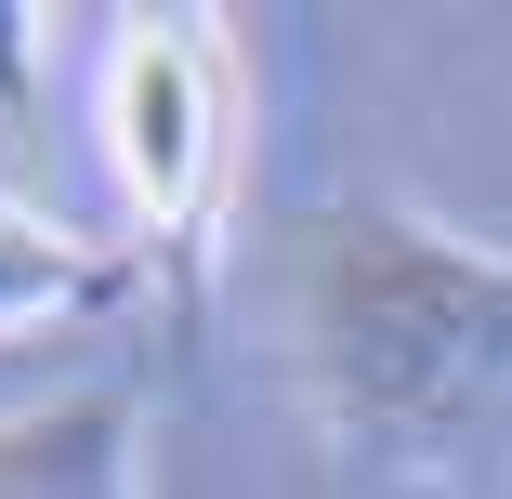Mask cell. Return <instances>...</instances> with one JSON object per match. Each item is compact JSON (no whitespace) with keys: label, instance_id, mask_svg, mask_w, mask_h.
Instances as JSON below:
<instances>
[{"label":"cell","instance_id":"3957f363","mask_svg":"<svg viewBox=\"0 0 512 499\" xmlns=\"http://www.w3.org/2000/svg\"><path fill=\"white\" fill-rule=\"evenodd\" d=\"M0 499H145V394L79 381L0 421Z\"/></svg>","mask_w":512,"mask_h":499},{"label":"cell","instance_id":"6da1fadb","mask_svg":"<svg viewBox=\"0 0 512 499\" xmlns=\"http://www.w3.org/2000/svg\"><path fill=\"white\" fill-rule=\"evenodd\" d=\"M276 316L302 394L368 447L460 434L512 394V250L447 237L394 197H329L276 237Z\"/></svg>","mask_w":512,"mask_h":499},{"label":"cell","instance_id":"5b68a950","mask_svg":"<svg viewBox=\"0 0 512 499\" xmlns=\"http://www.w3.org/2000/svg\"><path fill=\"white\" fill-rule=\"evenodd\" d=\"M27 27H40V14H14V0H0V106H27Z\"/></svg>","mask_w":512,"mask_h":499},{"label":"cell","instance_id":"277c9868","mask_svg":"<svg viewBox=\"0 0 512 499\" xmlns=\"http://www.w3.org/2000/svg\"><path fill=\"white\" fill-rule=\"evenodd\" d=\"M132 289H145V263H119V250L66 237L53 211H14V197H0V342H14V329H66V316H106V303H132Z\"/></svg>","mask_w":512,"mask_h":499},{"label":"cell","instance_id":"7a4b0ae2","mask_svg":"<svg viewBox=\"0 0 512 499\" xmlns=\"http://www.w3.org/2000/svg\"><path fill=\"white\" fill-rule=\"evenodd\" d=\"M106 158H119L132 224H145L158 303L197 316L211 263H224V211H237V40H224V14H119Z\"/></svg>","mask_w":512,"mask_h":499}]
</instances>
